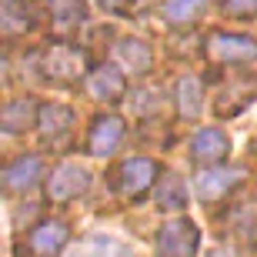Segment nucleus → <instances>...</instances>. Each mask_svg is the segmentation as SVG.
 Segmentation results:
<instances>
[{
	"label": "nucleus",
	"mask_w": 257,
	"mask_h": 257,
	"mask_svg": "<svg viewBox=\"0 0 257 257\" xmlns=\"http://www.w3.org/2000/svg\"><path fill=\"white\" fill-rule=\"evenodd\" d=\"M40 74L47 77V80H54V84L87 80V74H90L87 50L74 47V44H50V47L40 54Z\"/></svg>",
	"instance_id": "1"
},
{
	"label": "nucleus",
	"mask_w": 257,
	"mask_h": 257,
	"mask_svg": "<svg viewBox=\"0 0 257 257\" xmlns=\"http://www.w3.org/2000/svg\"><path fill=\"white\" fill-rule=\"evenodd\" d=\"M207 57L217 64H250V60H257V40L247 34L214 30L207 37Z\"/></svg>",
	"instance_id": "2"
},
{
	"label": "nucleus",
	"mask_w": 257,
	"mask_h": 257,
	"mask_svg": "<svg viewBox=\"0 0 257 257\" xmlns=\"http://www.w3.org/2000/svg\"><path fill=\"white\" fill-rule=\"evenodd\" d=\"M197 244H200V230L194 220L187 217H177V220H167L157 234V250L161 257H194L197 254Z\"/></svg>",
	"instance_id": "3"
},
{
	"label": "nucleus",
	"mask_w": 257,
	"mask_h": 257,
	"mask_svg": "<svg viewBox=\"0 0 257 257\" xmlns=\"http://www.w3.org/2000/svg\"><path fill=\"white\" fill-rule=\"evenodd\" d=\"M87 187H90V174H87L80 164L67 161L47 177V200L50 204H67V200L80 197Z\"/></svg>",
	"instance_id": "4"
},
{
	"label": "nucleus",
	"mask_w": 257,
	"mask_h": 257,
	"mask_svg": "<svg viewBox=\"0 0 257 257\" xmlns=\"http://www.w3.org/2000/svg\"><path fill=\"white\" fill-rule=\"evenodd\" d=\"M154 181H157V164L151 157H127L120 164V171H117V187L131 200L144 197L154 187Z\"/></svg>",
	"instance_id": "5"
},
{
	"label": "nucleus",
	"mask_w": 257,
	"mask_h": 257,
	"mask_svg": "<svg viewBox=\"0 0 257 257\" xmlns=\"http://www.w3.org/2000/svg\"><path fill=\"white\" fill-rule=\"evenodd\" d=\"M87 94L94 97V100H100V104H117V100H124L127 94V77L117 70V67L104 64V67H94L90 74H87L84 80Z\"/></svg>",
	"instance_id": "6"
},
{
	"label": "nucleus",
	"mask_w": 257,
	"mask_h": 257,
	"mask_svg": "<svg viewBox=\"0 0 257 257\" xmlns=\"http://www.w3.org/2000/svg\"><path fill=\"white\" fill-rule=\"evenodd\" d=\"M67 240H70V230L64 220H40L27 234V250L30 257H57Z\"/></svg>",
	"instance_id": "7"
},
{
	"label": "nucleus",
	"mask_w": 257,
	"mask_h": 257,
	"mask_svg": "<svg viewBox=\"0 0 257 257\" xmlns=\"http://www.w3.org/2000/svg\"><path fill=\"white\" fill-rule=\"evenodd\" d=\"M244 181V171L240 167H207V171H200L197 174V194L200 200H220V197H227L237 184Z\"/></svg>",
	"instance_id": "8"
},
{
	"label": "nucleus",
	"mask_w": 257,
	"mask_h": 257,
	"mask_svg": "<svg viewBox=\"0 0 257 257\" xmlns=\"http://www.w3.org/2000/svg\"><path fill=\"white\" fill-rule=\"evenodd\" d=\"M191 154H194L197 164L217 167V164L230 154V137L220 131V127H204V131H197V137L191 141Z\"/></svg>",
	"instance_id": "9"
},
{
	"label": "nucleus",
	"mask_w": 257,
	"mask_h": 257,
	"mask_svg": "<svg viewBox=\"0 0 257 257\" xmlns=\"http://www.w3.org/2000/svg\"><path fill=\"white\" fill-rule=\"evenodd\" d=\"M124 141V120L120 117H97L94 127H90V137H87V151L94 157H107V154L117 151V144Z\"/></svg>",
	"instance_id": "10"
},
{
	"label": "nucleus",
	"mask_w": 257,
	"mask_h": 257,
	"mask_svg": "<svg viewBox=\"0 0 257 257\" xmlns=\"http://www.w3.org/2000/svg\"><path fill=\"white\" fill-rule=\"evenodd\" d=\"M40 177H44V161H40L37 154H24V157H17L14 164L4 167V187L14 194L30 191Z\"/></svg>",
	"instance_id": "11"
},
{
	"label": "nucleus",
	"mask_w": 257,
	"mask_h": 257,
	"mask_svg": "<svg viewBox=\"0 0 257 257\" xmlns=\"http://www.w3.org/2000/svg\"><path fill=\"white\" fill-rule=\"evenodd\" d=\"M37 117H40V104L34 97H14L0 110V127L7 134H24L27 127L37 124Z\"/></svg>",
	"instance_id": "12"
},
{
	"label": "nucleus",
	"mask_w": 257,
	"mask_h": 257,
	"mask_svg": "<svg viewBox=\"0 0 257 257\" xmlns=\"http://www.w3.org/2000/svg\"><path fill=\"white\" fill-rule=\"evenodd\" d=\"M117 64L124 67V70H131V74H151V67H154V50L144 44L141 37H124V40H117Z\"/></svg>",
	"instance_id": "13"
},
{
	"label": "nucleus",
	"mask_w": 257,
	"mask_h": 257,
	"mask_svg": "<svg viewBox=\"0 0 257 257\" xmlns=\"http://www.w3.org/2000/svg\"><path fill=\"white\" fill-rule=\"evenodd\" d=\"M34 27V10L27 0H0V30L7 37H20Z\"/></svg>",
	"instance_id": "14"
},
{
	"label": "nucleus",
	"mask_w": 257,
	"mask_h": 257,
	"mask_svg": "<svg viewBox=\"0 0 257 257\" xmlns=\"http://www.w3.org/2000/svg\"><path fill=\"white\" fill-rule=\"evenodd\" d=\"M74 124V110L64 104H40V117H37V127L44 134V141H57L70 131Z\"/></svg>",
	"instance_id": "15"
},
{
	"label": "nucleus",
	"mask_w": 257,
	"mask_h": 257,
	"mask_svg": "<svg viewBox=\"0 0 257 257\" xmlns=\"http://www.w3.org/2000/svg\"><path fill=\"white\" fill-rule=\"evenodd\" d=\"M154 200H157V207L167 210V214H174V210H184V207H187V200H191L184 177H177V174H164L161 184H157V194H154Z\"/></svg>",
	"instance_id": "16"
},
{
	"label": "nucleus",
	"mask_w": 257,
	"mask_h": 257,
	"mask_svg": "<svg viewBox=\"0 0 257 257\" xmlns=\"http://www.w3.org/2000/svg\"><path fill=\"white\" fill-rule=\"evenodd\" d=\"M47 10L60 30H74L87 20V0H47Z\"/></svg>",
	"instance_id": "17"
},
{
	"label": "nucleus",
	"mask_w": 257,
	"mask_h": 257,
	"mask_svg": "<svg viewBox=\"0 0 257 257\" xmlns=\"http://www.w3.org/2000/svg\"><path fill=\"white\" fill-rule=\"evenodd\" d=\"M204 7L207 0H164V20L174 24V27H187V24H197L204 17Z\"/></svg>",
	"instance_id": "18"
},
{
	"label": "nucleus",
	"mask_w": 257,
	"mask_h": 257,
	"mask_svg": "<svg viewBox=\"0 0 257 257\" xmlns=\"http://www.w3.org/2000/svg\"><path fill=\"white\" fill-rule=\"evenodd\" d=\"M177 107H181V114L184 117H197L200 110H204V87H200L197 77H181L177 80Z\"/></svg>",
	"instance_id": "19"
},
{
	"label": "nucleus",
	"mask_w": 257,
	"mask_h": 257,
	"mask_svg": "<svg viewBox=\"0 0 257 257\" xmlns=\"http://www.w3.org/2000/svg\"><path fill=\"white\" fill-rule=\"evenodd\" d=\"M70 257H131V250L110 237H87Z\"/></svg>",
	"instance_id": "20"
},
{
	"label": "nucleus",
	"mask_w": 257,
	"mask_h": 257,
	"mask_svg": "<svg viewBox=\"0 0 257 257\" xmlns=\"http://www.w3.org/2000/svg\"><path fill=\"white\" fill-rule=\"evenodd\" d=\"M224 10H227L230 17L254 20L257 17V0H224Z\"/></svg>",
	"instance_id": "21"
},
{
	"label": "nucleus",
	"mask_w": 257,
	"mask_h": 257,
	"mask_svg": "<svg viewBox=\"0 0 257 257\" xmlns=\"http://www.w3.org/2000/svg\"><path fill=\"white\" fill-rule=\"evenodd\" d=\"M100 7H104L107 14H127V10L134 7V0H100Z\"/></svg>",
	"instance_id": "22"
}]
</instances>
